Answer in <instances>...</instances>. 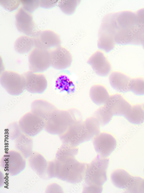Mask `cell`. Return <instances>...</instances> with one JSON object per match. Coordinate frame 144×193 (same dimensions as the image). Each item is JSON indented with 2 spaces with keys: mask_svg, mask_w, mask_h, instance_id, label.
I'll return each mask as SVG.
<instances>
[{
  "mask_svg": "<svg viewBox=\"0 0 144 193\" xmlns=\"http://www.w3.org/2000/svg\"><path fill=\"white\" fill-rule=\"evenodd\" d=\"M100 125L93 116L73 123L64 133L63 140L65 144L78 147L93 139L100 132Z\"/></svg>",
  "mask_w": 144,
  "mask_h": 193,
  "instance_id": "cell-1",
  "label": "cell"
},
{
  "mask_svg": "<svg viewBox=\"0 0 144 193\" xmlns=\"http://www.w3.org/2000/svg\"><path fill=\"white\" fill-rule=\"evenodd\" d=\"M109 162L108 158H103L97 155L90 164H88L84 179L83 192H102L103 185L107 180Z\"/></svg>",
  "mask_w": 144,
  "mask_h": 193,
  "instance_id": "cell-2",
  "label": "cell"
},
{
  "mask_svg": "<svg viewBox=\"0 0 144 193\" xmlns=\"http://www.w3.org/2000/svg\"><path fill=\"white\" fill-rule=\"evenodd\" d=\"M63 161V179L71 183H77L84 179L88 164L77 160L75 156H64Z\"/></svg>",
  "mask_w": 144,
  "mask_h": 193,
  "instance_id": "cell-3",
  "label": "cell"
},
{
  "mask_svg": "<svg viewBox=\"0 0 144 193\" xmlns=\"http://www.w3.org/2000/svg\"><path fill=\"white\" fill-rule=\"evenodd\" d=\"M28 60L30 71L44 72L51 65L50 50L35 47L29 53Z\"/></svg>",
  "mask_w": 144,
  "mask_h": 193,
  "instance_id": "cell-4",
  "label": "cell"
},
{
  "mask_svg": "<svg viewBox=\"0 0 144 193\" xmlns=\"http://www.w3.org/2000/svg\"><path fill=\"white\" fill-rule=\"evenodd\" d=\"M92 139L94 149L97 155L101 157L108 158L116 148V140L109 133L100 132Z\"/></svg>",
  "mask_w": 144,
  "mask_h": 193,
  "instance_id": "cell-5",
  "label": "cell"
},
{
  "mask_svg": "<svg viewBox=\"0 0 144 193\" xmlns=\"http://www.w3.org/2000/svg\"><path fill=\"white\" fill-rule=\"evenodd\" d=\"M15 25L18 30L25 35L33 36L38 31L31 13L20 7L15 15Z\"/></svg>",
  "mask_w": 144,
  "mask_h": 193,
  "instance_id": "cell-6",
  "label": "cell"
},
{
  "mask_svg": "<svg viewBox=\"0 0 144 193\" xmlns=\"http://www.w3.org/2000/svg\"><path fill=\"white\" fill-rule=\"evenodd\" d=\"M33 37L35 47L51 50L60 46V36L50 30H39Z\"/></svg>",
  "mask_w": 144,
  "mask_h": 193,
  "instance_id": "cell-7",
  "label": "cell"
},
{
  "mask_svg": "<svg viewBox=\"0 0 144 193\" xmlns=\"http://www.w3.org/2000/svg\"><path fill=\"white\" fill-rule=\"evenodd\" d=\"M50 57L51 65L57 70L67 69L72 63L73 58L70 52L61 46L50 50Z\"/></svg>",
  "mask_w": 144,
  "mask_h": 193,
  "instance_id": "cell-8",
  "label": "cell"
},
{
  "mask_svg": "<svg viewBox=\"0 0 144 193\" xmlns=\"http://www.w3.org/2000/svg\"><path fill=\"white\" fill-rule=\"evenodd\" d=\"M87 63L97 75L103 77L107 76L111 73V65L101 51L97 50L89 58Z\"/></svg>",
  "mask_w": 144,
  "mask_h": 193,
  "instance_id": "cell-9",
  "label": "cell"
},
{
  "mask_svg": "<svg viewBox=\"0 0 144 193\" xmlns=\"http://www.w3.org/2000/svg\"><path fill=\"white\" fill-rule=\"evenodd\" d=\"M131 78L122 72L116 71L110 73L109 81L111 86L115 90L125 92L130 90Z\"/></svg>",
  "mask_w": 144,
  "mask_h": 193,
  "instance_id": "cell-10",
  "label": "cell"
},
{
  "mask_svg": "<svg viewBox=\"0 0 144 193\" xmlns=\"http://www.w3.org/2000/svg\"><path fill=\"white\" fill-rule=\"evenodd\" d=\"M113 115H119L130 105L121 95L114 94L110 96L106 103L103 105Z\"/></svg>",
  "mask_w": 144,
  "mask_h": 193,
  "instance_id": "cell-11",
  "label": "cell"
},
{
  "mask_svg": "<svg viewBox=\"0 0 144 193\" xmlns=\"http://www.w3.org/2000/svg\"><path fill=\"white\" fill-rule=\"evenodd\" d=\"M0 81L3 86L7 88H20L25 85L23 76L11 71L4 72L1 76Z\"/></svg>",
  "mask_w": 144,
  "mask_h": 193,
  "instance_id": "cell-12",
  "label": "cell"
},
{
  "mask_svg": "<svg viewBox=\"0 0 144 193\" xmlns=\"http://www.w3.org/2000/svg\"><path fill=\"white\" fill-rule=\"evenodd\" d=\"M89 95L93 103L101 106L106 103L110 96L107 88L100 84H95L91 87Z\"/></svg>",
  "mask_w": 144,
  "mask_h": 193,
  "instance_id": "cell-13",
  "label": "cell"
},
{
  "mask_svg": "<svg viewBox=\"0 0 144 193\" xmlns=\"http://www.w3.org/2000/svg\"><path fill=\"white\" fill-rule=\"evenodd\" d=\"M25 85L28 89L39 87L46 88L47 81L45 75L39 73L27 72L23 74Z\"/></svg>",
  "mask_w": 144,
  "mask_h": 193,
  "instance_id": "cell-14",
  "label": "cell"
},
{
  "mask_svg": "<svg viewBox=\"0 0 144 193\" xmlns=\"http://www.w3.org/2000/svg\"><path fill=\"white\" fill-rule=\"evenodd\" d=\"M35 47L33 37L26 35L19 37L16 40L14 44L15 50L20 54L30 53Z\"/></svg>",
  "mask_w": 144,
  "mask_h": 193,
  "instance_id": "cell-15",
  "label": "cell"
},
{
  "mask_svg": "<svg viewBox=\"0 0 144 193\" xmlns=\"http://www.w3.org/2000/svg\"><path fill=\"white\" fill-rule=\"evenodd\" d=\"M113 116L110 111L103 105L95 112L93 116L98 121L100 125L104 126L110 122Z\"/></svg>",
  "mask_w": 144,
  "mask_h": 193,
  "instance_id": "cell-16",
  "label": "cell"
},
{
  "mask_svg": "<svg viewBox=\"0 0 144 193\" xmlns=\"http://www.w3.org/2000/svg\"><path fill=\"white\" fill-rule=\"evenodd\" d=\"M80 1V0H61L59 1L58 6L64 13L71 15L74 13Z\"/></svg>",
  "mask_w": 144,
  "mask_h": 193,
  "instance_id": "cell-17",
  "label": "cell"
},
{
  "mask_svg": "<svg viewBox=\"0 0 144 193\" xmlns=\"http://www.w3.org/2000/svg\"><path fill=\"white\" fill-rule=\"evenodd\" d=\"M130 90L137 95L144 94V78L137 77L132 78Z\"/></svg>",
  "mask_w": 144,
  "mask_h": 193,
  "instance_id": "cell-18",
  "label": "cell"
},
{
  "mask_svg": "<svg viewBox=\"0 0 144 193\" xmlns=\"http://www.w3.org/2000/svg\"><path fill=\"white\" fill-rule=\"evenodd\" d=\"M1 5L6 10L12 12L18 8L21 3L20 0H0Z\"/></svg>",
  "mask_w": 144,
  "mask_h": 193,
  "instance_id": "cell-19",
  "label": "cell"
},
{
  "mask_svg": "<svg viewBox=\"0 0 144 193\" xmlns=\"http://www.w3.org/2000/svg\"><path fill=\"white\" fill-rule=\"evenodd\" d=\"M20 1L23 8L31 13L39 5V0H20Z\"/></svg>",
  "mask_w": 144,
  "mask_h": 193,
  "instance_id": "cell-20",
  "label": "cell"
},
{
  "mask_svg": "<svg viewBox=\"0 0 144 193\" xmlns=\"http://www.w3.org/2000/svg\"><path fill=\"white\" fill-rule=\"evenodd\" d=\"M135 14L138 25L144 27V8L138 10Z\"/></svg>",
  "mask_w": 144,
  "mask_h": 193,
  "instance_id": "cell-21",
  "label": "cell"
},
{
  "mask_svg": "<svg viewBox=\"0 0 144 193\" xmlns=\"http://www.w3.org/2000/svg\"><path fill=\"white\" fill-rule=\"evenodd\" d=\"M58 0H39V5L42 7L48 8L54 7Z\"/></svg>",
  "mask_w": 144,
  "mask_h": 193,
  "instance_id": "cell-22",
  "label": "cell"
},
{
  "mask_svg": "<svg viewBox=\"0 0 144 193\" xmlns=\"http://www.w3.org/2000/svg\"><path fill=\"white\" fill-rule=\"evenodd\" d=\"M140 45L142 46L144 49V27H141L139 37Z\"/></svg>",
  "mask_w": 144,
  "mask_h": 193,
  "instance_id": "cell-23",
  "label": "cell"
}]
</instances>
